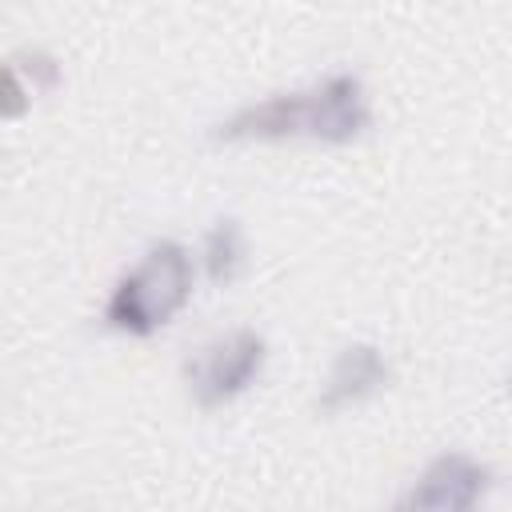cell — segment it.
I'll list each match as a JSON object with an SVG mask.
<instances>
[{
  "instance_id": "cell-1",
  "label": "cell",
  "mask_w": 512,
  "mask_h": 512,
  "mask_svg": "<svg viewBox=\"0 0 512 512\" xmlns=\"http://www.w3.org/2000/svg\"><path fill=\"white\" fill-rule=\"evenodd\" d=\"M372 128L368 88L352 68H336L304 88L268 92L232 108L212 124V140L244 144V140H320V144H352Z\"/></svg>"
},
{
  "instance_id": "cell-2",
  "label": "cell",
  "mask_w": 512,
  "mask_h": 512,
  "mask_svg": "<svg viewBox=\"0 0 512 512\" xmlns=\"http://www.w3.org/2000/svg\"><path fill=\"white\" fill-rule=\"evenodd\" d=\"M192 284H196L192 252L168 236L152 240L140 252V260L112 284L104 300V324L112 332L148 340L184 312V304L192 300Z\"/></svg>"
},
{
  "instance_id": "cell-3",
  "label": "cell",
  "mask_w": 512,
  "mask_h": 512,
  "mask_svg": "<svg viewBox=\"0 0 512 512\" xmlns=\"http://www.w3.org/2000/svg\"><path fill=\"white\" fill-rule=\"evenodd\" d=\"M268 364V340L256 328H228L208 336L184 360V388L196 408L212 412L244 396Z\"/></svg>"
},
{
  "instance_id": "cell-4",
  "label": "cell",
  "mask_w": 512,
  "mask_h": 512,
  "mask_svg": "<svg viewBox=\"0 0 512 512\" xmlns=\"http://www.w3.org/2000/svg\"><path fill=\"white\" fill-rule=\"evenodd\" d=\"M492 468L468 452H440L424 464L412 488L392 504V512H480L492 492Z\"/></svg>"
},
{
  "instance_id": "cell-5",
  "label": "cell",
  "mask_w": 512,
  "mask_h": 512,
  "mask_svg": "<svg viewBox=\"0 0 512 512\" xmlns=\"http://www.w3.org/2000/svg\"><path fill=\"white\" fill-rule=\"evenodd\" d=\"M388 380H392V360L376 344L352 340V344H344L336 352V360H332V368H328V376H324V384L316 392V412L320 416H336L344 408H356L368 396L384 392Z\"/></svg>"
},
{
  "instance_id": "cell-6",
  "label": "cell",
  "mask_w": 512,
  "mask_h": 512,
  "mask_svg": "<svg viewBox=\"0 0 512 512\" xmlns=\"http://www.w3.org/2000/svg\"><path fill=\"white\" fill-rule=\"evenodd\" d=\"M60 60L44 48H20L12 56H4V96H0V108L8 120H16L32 96L40 92H52L60 84Z\"/></svg>"
},
{
  "instance_id": "cell-7",
  "label": "cell",
  "mask_w": 512,
  "mask_h": 512,
  "mask_svg": "<svg viewBox=\"0 0 512 512\" xmlns=\"http://www.w3.org/2000/svg\"><path fill=\"white\" fill-rule=\"evenodd\" d=\"M204 272L216 288H228L240 272H244V260H248V244H244V224L236 216H216L212 228L204 232Z\"/></svg>"
},
{
  "instance_id": "cell-8",
  "label": "cell",
  "mask_w": 512,
  "mask_h": 512,
  "mask_svg": "<svg viewBox=\"0 0 512 512\" xmlns=\"http://www.w3.org/2000/svg\"><path fill=\"white\" fill-rule=\"evenodd\" d=\"M508 384H512V376H508Z\"/></svg>"
}]
</instances>
